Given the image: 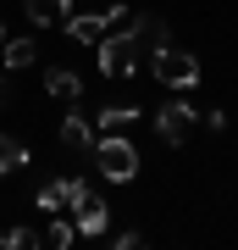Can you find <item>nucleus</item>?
<instances>
[{"label": "nucleus", "instance_id": "16", "mask_svg": "<svg viewBox=\"0 0 238 250\" xmlns=\"http://www.w3.org/2000/svg\"><path fill=\"white\" fill-rule=\"evenodd\" d=\"M72 233H78V223H50V228H44V245L67 250V245H72Z\"/></svg>", "mask_w": 238, "mask_h": 250}, {"label": "nucleus", "instance_id": "3", "mask_svg": "<svg viewBox=\"0 0 238 250\" xmlns=\"http://www.w3.org/2000/svg\"><path fill=\"white\" fill-rule=\"evenodd\" d=\"M100 72L106 78H133L139 72V39L133 34H106L100 39Z\"/></svg>", "mask_w": 238, "mask_h": 250}, {"label": "nucleus", "instance_id": "6", "mask_svg": "<svg viewBox=\"0 0 238 250\" xmlns=\"http://www.w3.org/2000/svg\"><path fill=\"white\" fill-rule=\"evenodd\" d=\"M72 223H78V233H106V223H111V206L100 200V195H83L78 206H72Z\"/></svg>", "mask_w": 238, "mask_h": 250}, {"label": "nucleus", "instance_id": "4", "mask_svg": "<svg viewBox=\"0 0 238 250\" xmlns=\"http://www.w3.org/2000/svg\"><path fill=\"white\" fill-rule=\"evenodd\" d=\"M128 22V6H106L94 11V17H67V39H78V45H100V39L111 34V28Z\"/></svg>", "mask_w": 238, "mask_h": 250}, {"label": "nucleus", "instance_id": "5", "mask_svg": "<svg viewBox=\"0 0 238 250\" xmlns=\"http://www.w3.org/2000/svg\"><path fill=\"white\" fill-rule=\"evenodd\" d=\"M188 123H200L188 100H166V106L155 111V134L166 139V145H177V139H183V134H188Z\"/></svg>", "mask_w": 238, "mask_h": 250}, {"label": "nucleus", "instance_id": "2", "mask_svg": "<svg viewBox=\"0 0 238 250\" xmlns=\"http://www.w3.org/2000/svg\"><path fill=\"white\" fill-rule=\"evenodd\" d=\"M155 78L166 83V89H194L200 83V56H188V50H177V45H161L155 50Z\"/></svg>", "mask_w": 238, "mask_h": 250}, {"label": "nucleus", "instance_id": "15", "mask_svg": "<svg viewBox=\"0 0 238 250\" xmlns=\"http://www.w3.org/2000/svg\"><path fill=\"white\" fill-rule=\"evenodd\" d=\"M0 245H6V250H34L39 233H34V228H6V233H0Z\"/></svg>", "mask_w": 238, "mask_h": 250}, {"label": "nucleus", "instance_id": "8", "mask_svg": "<svg viewBox=\"0 0 238 250\" xmlns=\"http://www.w3.org/2000/svg\"><path fill=\"white\" fill-rule=\"evenodd\" d=\"M22 11H28V22H67L72 17V0H22Z\"/></svg>", "mask_w": 238, "mask_h": 250}, {"label": "nucleus", "instance_id": "7", "mask_svg": "<svg viewBox=\"0 0 238 250\" xmlns=\"http://www.w3.org/2000/svg\"><path fill=\"white\" fill-rule=\"evenodd\" d=\"M61 145H67V150H89V145H94V123L78 117V111H67L61 117Z\"/></svg>", "mask_w": 238, "mask_h": 250}, {"label": "nucleus", "instance_id": "14", "mask_svg": "<svg viewBox=\"0 0 238 250\" xmlns=\"http://www.w3.org/2000/svg\"><path fill=\"white\" fill-rule=\"evenodd\" d=\"M34 206H39L44 217H50V211H61V206H67V189H61V184H44L39 195H34Z\"/></svg>", "mask_w": 238, "mask_h": 250}, {"label": "nucleus", "instance_id": "1", "mask_svg": "<svg viewBox=\"0 0 238 250\" xmlns=\"http://www.w3.org/2000/svg\"><path fill=\"white\" fill-rule=\"evenodd\" d=\"M94 167L106 172L111 184H128L133 172H139V150H133L122 134H106V139H94Z\"/></svg>", "mask_w": 238, "mask_h": 250}, {"label": "nucleus", "instance_id": "9", "mask_svg": "<svg viewBox=\"0 0 238 250\" xmlns=\"http://www.w3.org/2000/svg\"><path fill=\"white\" fill-rule=\"evenodd\" d=\"M133 39H139V45H150V50H161V45H166V22L144 11V17H133Z\"/></svg>", "mask_w": 238, "mask_h": 250}, {"label": "nucleus", "instance_id": "18", "mask_svg": "<svg viewBox=\"0 0 238 250\" xmlns=\"http://www.w3.org/2000/svg\"><path fill=\"white\" fill-rule=\"evenodd\" d=\"M0 45H6V28H0Z\"/></svg>", "mask_w": 238, "mask_h": 250}, {"label": "nucleus", "instance_id": "17", "mask_svg": "<svg viewBox=\"0 0 238 250\" xmlns=\"http://www.w3.org/2000/svg\"><path fill=\"white\" fill-rule=\"evenodd\" d=\"M0 100H6V78H0Z\"/></svg>", "mask_w": 238, "mask_h": 250}, {"label": "nucleus", "instance_id": "12", "mask_svg": "<svg viewBox=\"0 0 238 250\" xmlns=\"http://www.w3.org/2000/svg\"><path fill=\"white\" fill-rule=\"evenodd\" d=\"M128 123H139V111H128V106H106V111L94 117V128H100V134H122Z\"/></svg>", "mask_w": 238, "mask_h": 250}, {"label": "nucleus", "instance_id": "13", "mask_svg": "<svg viewBox=\"0 0 238 250\" xmlns=\"http://www.w3.org/2000/svg\"><path fill=\"white\" fill-rule=\"evenodd\" d=\"M17 167H28V145L11 139V134H0V172H17Z\"/></svg>", "mask_w": 238, "mask_h": 250}, {"label": "nucleus", "instance_id": "11", "mask_svg": "<svg viewBox=\"0 0 238 250\" xmlns=\"http://www.w3.org/2000/svg\"><path fill=\"white\" fill-rule=\"evenodd\" d=\"M0 56H6V67L11 72H22V67H34V39H6V45H0Z\"/></svg>", "mask_w": 238, "mask_h": 250}, {"label": "nucleus", "instance_id": "10", "mask_svg": "<svg viewBox=\"0 0 238 250\" xmlns=\"http://www.w3.org/2000/svg\"><path fill=\"white\" fill-rule=\"evenodd\" d=\"M44 89H50L55 100H78V95H83V78H78V72H67V67H55L50 78H44Z\"/></svg>", "mask_w": 238, "mask_h": 250}]
</instances>
